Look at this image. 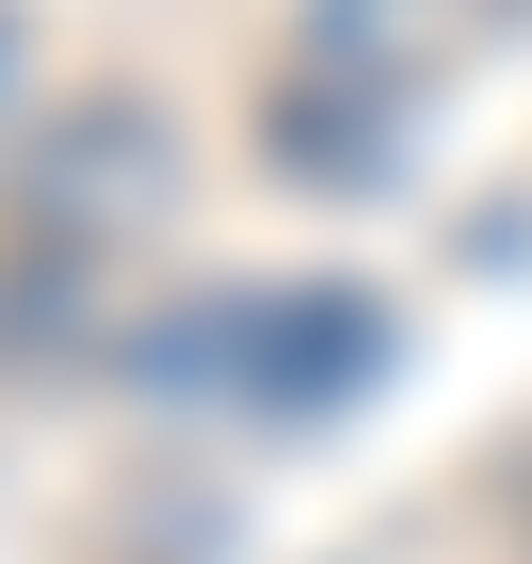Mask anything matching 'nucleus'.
<instances>
[{
	"label": "nucleus",
	"instance_id": "obj_1",
	"mask_svg": "<svg viewBox=\"0 0 532 564\" xmlns=\"http://www.w3.org/2000/svg\"><path fill=\"white\" fill-rule=\"evenodd\" d=\"M0 97H17V0H0Z\"/></svg>",
	"mask_w": 532,
	"mask_h": 564
}]
</instances>
